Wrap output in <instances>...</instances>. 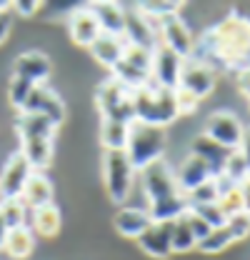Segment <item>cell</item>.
Returning <instances> with one entry per match:
<instances>
[{
  "label": "cell",
  "instance_id": "12",
  "mask_svg": "<svg viewBox=\"0 0 250 260\" xmlns=\"http://www.w3.org/2000/svg\"><path fill=\"white\" fill-rule=\"evenodd\" d=\"M33 175L30 162L25 160L20 153H13L5 168L0 170V198L3 200H20L23 188L28 183V178Z\"/></svg>",
  "mask_w": 250,
  "mask_h": 260
},
{
  "label": "cell",
  "instance_id": "13",
  "mask_svg": "<svg viewBox=\"0 0 250 260\" xmlns=\"http://www.w3.org/2000/svg\"><path fill=\"white\" fill-rule=\"evenodd\" d=\"M20 113H33V115H43L48 118L53 125H60L65 120V103L60 100V95L48 88V85H35L30 98L25 103V108Z\"/></svg>",
  "mask_w": 250,
  "mask_h": 260
},
{
  "label": "cell",
  "instance_id": "9",
  "mask_svg": "<svg viewBox=\"0 0 250 260\" xmlns=\"http://www.w3.org/2000/svg\"><path fill=\"white\" fill-rule=\"evenodd\" d=\"M243 130H245V125L230 110H215V113H210L208 115V123H205V135L210 140H215L218 145L228 148V150H238V145L243 140Z\"/></svg>",
  "mask_w": 250,
  "mask_h": 260
},
{
  "label": "cell",
  "instance_id": "6",
  "mask_svg": "<svg viewBox=\"0 0 250 260\" xmlns=\"http://www.w3.org/2000/svg\"><path fill=\"white\" fill-rule=\"evenodd\" d=\"M140 183H143V193L148 198V203H158V200H168L175 195H183L178 188V178H175V168L165 158L150 162L148 168L138 170Z\"/></svg>",
  "mask_w": 250,
  "mask_h": 260
},
{
  "label": "cell",
  "instance_id": "40",
  "mask_svg": "<svg viewBox=\"0 0 250 260\" xmlns=\"http://www.w3.org/2000/svg\"><path fill=\"white\" fill-rule=\"evenodd\" d=\"M175 103H178V113L180 115H188V113H195L198 110V98L185 93V90H180V88H175Z\"/></svg>",
  "mask_w": 250,
  "mask_h": 260
},
{
  "label": "cell",
  "instance_id": "18",
  "mask_svg": "<svg viewBox=\"0 0 250 260\" xmlns=\"http://www.w3.org/2000/svg\"><path fill=\"white\" fill-rule=\"evenodd\" d=\"M175 178H178V188H180V193L188 195V193H193L195 188H200L203 183H208L210 178H215V175L210 173V168L200 160L198 155L190 153L185 160L180 162V168L175 170Z\"/></svg>",
  "mask_w": 250,
  "mask_h": 260
},
{
  "label": "cell",
  "instance_id": "25",
  "mask_svg": "<svg viewBox=\"0 0 250 260\" xmlns=\"http://www.w3.org/2000/svg\"><path fill=\"white\" fill-rule=\"evenodd\" d=\"M55 130H58V125H53L43 115L18 113V118H15V133H18V138H55Z\"/></svg>",
  "mask_w": 250,
  "mask_h": 260
},
{
  "label": "cell",
  "instance_id": "11",
  "mask_svg": "<svg viewBox=\"0 0 250 260\" xmlns=\"http://www.w3.org/2000/svg\"><path fill=\"white\" fill-rule=\"evenodd\" d=\"M178 88L190 93V95H195L198 100H203L205 95H210L213 88H215V70L208 63L198 60V58H188L183 63V70H180Z\"/></svg>",
  "mask_w": 250,
  "mask_h": 260
},
{
  "label": "cell",
  "instance_id": "3",
  "mask_svg": "<svg viewBox=\"0 0 250 260\" xmlns=\"http://www.w3.org/2000/svg\"><path fill=\"white\" fill-rule=\"evenodd\" d=\"M168 148V130L145 125V123H130L128 128V143H125V155L135 170L148 168L150 162L160 160Z\"/></svg>",
  "mask_w": 250,
  "mask_h": 260
},
{
  "label": "cell",
  "instance_id": "23",
  "mask_svg": "<svg viewBox=\"0 0 250 260\" xmlns=\"http://www.w3.org/2000/svg\"><path fill=\"white\" fill-rule=\"evenodd\" d=\"M60 210L53 203L30 210V218H28V228L33 230V235H40V238H55L60 233Z\"/></svg>",
  "mask_w": 250,
  "mask_h": 260
},
{
  "label": "cell",
  "instance_id": "43",
  "mask_svg": "<svg viewBox=\"0 0 250 260\" xmlns=\"http://www.w3.org/2000/svg\"><path fill=\"white\" fill-rule=\"evenodd\" d=\"M238 153L243 155V160H245L248 173H250V125L243 130V140H240V145H238Z\"/></svg>",
  "mask_w": 250,
  "mask_h": 260
},
{
  "label": "cell",
  "instance_id": "29",
  "mask_svg": "<svg viewBox=\"0 0 250 260\" xmlns=\"http://www.w3.org/2000/svg\"><path fill=\"white\" fill-rule=\"evenodd\" d=\"M0 213H3V218H5V225H8V230H15V228H28L30 210L23 205V200H3V203H0Z\"/></svg>",
  "mask_w": 250,
  "mask_h": 260
},
{
  "label": "cell",
  "instance_id": "15",
  "mask_svg": "<svg viewBox=\"0 0 250 260\" xmlns=\"http://www.w3.org/2000/svg\"><path fill=\"white\" fill-rule=\"evenodd\" d=\"M68 32H70V40L75 45H83V48H90L98 35H100V25H98V18L93 15L90 5H80V8H73L70 18H68Z\"/></svg>",
  "mask_w": 250,
  "mask_h": 260
},
{
  "label": "cell",
  "instance_id": "31",
  "mask_svg": "<svg viewBox=\"0 0 250 260\" xmlns=\"http://www.w3.org/2000/svg\"><path fill=\"white\" fill-rule=\"evenodd\" d=\"M33 83L28 80H23V78H10V83H8V100H10V105L13 108H18V110H23L25 108V103H28V98L33 93Z\"/></svg>",
  "mask_w": 250,
  "mask_h": 260
},
{
  "label": "cell",
  "instance_id": "37",
  "mask_svg": "<svg viewBox=\"0 0 250 260\" xmlns=\"http://www.w3.org/2000/svg\"><path fill=\"white\" fill-rule=\"evenodd\" d=\"M193 213H198L208 225L213 228H220V225H225V215H223V210L218 208V203H208V205H188Z\"/></svg>",
  "mask_w": 250,
  "mask_h": 260
},
{
  "label": "cell",
  "instance_id": "5",
  "mask_svg": "<svg viewBox=\"0 0 250 260\" xmlns=\"http://www.w3.org/2000/svg\"><path fill=\"white\" fill-rule=\"evenodd\" d=\"M135 175H138V170L130 165L123 150L103 155V180H105L108 198L113 203L120 205V203L128 200V195L133 190V183H135Z\"/></svg>",
  "mask_w": 250,
  "mask_h": 260
},
{
  "label": "cell",
  "instance_id": "21",
  "mask_svg": "<svg viewBox=\"0 0 250 260\" xmlns=\"http://www.w3.org/2000/svg\"><path fill=\"white\" fill-rule=\"evenodd\" d=\"M23 205L28 210H35V208H43V205H50L53 203V183L45 173H38L33 170V175L28 178L25 188H23V195H20Z\"/></svg>",
  "mask_w": 250,
  "mask_h": 260
},
{
  "label": "cell",
  "instance_id": "2",
  "mask_svg": "<svg viewBox=\"0 0 250 260\" xmlns=\"http://www.w3.org/2000/svg\"><path fill=\"white\" fill-rule=\"evenodd\" d=\"M133 108H135V120L155 128H168L180 113L175 103V90L160 88L153 80H148L143 88L133 90Z\"/></svg>",
  "mask_w": 250,
  "mask_h": 260
},
{
  "label": "cell",
  "instance_id": "22",
  "mask_svg": "<svg viewBox=\"0 0 250 260\" xmlns=\"http://www.w3.org/2000/svg\"><path fill=\"white\" fill-rule=\"evenodd\" d=\"M53 140L55 138H20V155L30 162L33 170L43 173L53 160Z\"/></svg>",
  "mask_w": 250,
  "mask_h": 260
},
{
  "label": "cell",
  "instance_id": "41",
  "mask_svg": "<svg viewBox=\"0 0 250 260\" xmlns=\"http://www.w3.org/2000/svg\"><path fill=\"white\" fill-rule=\"evenodd\" d=\"M10 10H15V13L23 15V18H30V15H35V13L40 10V3H38V0H15V3L10 5Z\"/></svg>",
  "mask_w": 250,
  "mask_h": 260
},
{
  "label": "cell",
  "instance_id": "10",
  "mask_svg": "<svg viewBox=\"0 0 250 260\" xmlns=\"http://www.w3.org/2000/svg\"><path fill=\"white\" fill-rule=\"evenodd\" d=\"M183 58L178 53H173L170 48L160 45L153 50L150 55V80L160 85V88H168V90H175L178 83H180V70H183Z\"/></svg>",
  "mask_w": 250,
  "mask_h": 260
},
{
  "label": "cell",
  "instance_id": "39",
  "mask_svg": "<svg viewBox=\"0 0 250 260\" xmlns=\"http://www.w3.org/2000/svg\"><path fill=\"white\" fill-rule=\"evenodd\" d=\"M185 220H188V225H190V230H193V235H195V240H198V243H200V240H205V238L210 235V230H213V228L208 225L198 213H193L190 208L185 210Z\"/></svg>",
  "mask_w": 250,
  "mask_h": 260
},
{
  "label": "cell",
  "instance_id": "45",
  "mask_svg": "<svg viewBox=\"0 0 250 260\" xmlns=\"http://www.w3.org/2000/svg\"><path fill=\"white\" fill-rule=\"evenodd\" d=\"M8 32H10V15L8 13H0V43L8 38Z\"/></svg>",
  "mask_w": 250,
  "mask_h": 260
},
{
  "label": "cell",
  "instance_id": "26",
  "mask_svg": "<svg viewBox=\"0 0 250 260\" xmlns=\"http://www.w3.org/2000/svg\"><path fill=\"white\" fill-rule=\"evenodd\" d=\"M148 215L153 223H163V220H178L188 210V198L185 195H175L168 200H158V203H148L145 205Z\"/></svg>",
  "mask_w": 250,
  "mask_h": 260
},
{
  "label": "cell",
  "instance_id": "4",
  "mask_svg": "<svg viewBox=\"0 0 250 260\" xmlns=\"http://www.w3.org/2000/svg\"><path fill=\"white\" fill-rule=\"evenodd\" d=\"M95 103L103 115V120H118V123H135V108H133V90L123 88L118 80L108 78L98 85Z\"/></svg>",
  "mask_w": 250,
  "mask_h": 260
},
{
  "label": "cell",
  "instance_id": "16",
  "mask_svg": "<svg viewBox=\"0 0 250 260\" xmlns=\"http://www.w3.org/2000/svg\"><path fill=\"white\" fill-rule=\"evenodd\" d=\"M13 75L28 80L33 85H45V80L50 78V58L38 50L20 53L13 63Z\"/></svg>",
  "mask_w": 250,
  "mask_h": 260
},
{
  "label": "cell",
  "instance_id": "19",
  "mask_svg": "<svg viewBox=\"0 0 250 260\" xmlns=\"http://www.w3.org/2000/svg\"><path fill=\"white\" fill-rule=\"evenodd\" d=\"M190 153H193V155H198L200 160L205 162V165L210 168V173H213V175H220V173H223V168H225V162H228V155H230L233 150L223 148V145H218L215 140H210L205 133H200V135L193 140Z\"/></svg>",
  "mask_w": 250,
  "mask_h": 260
},
{
  "label": "cell",
  "instance_id": "46",
  "mask_svg": "<svg viewBox=\"0 0 250 260\" xmlns=\"http://www.w3.org/2000/svg\"><path fill=\"white\" fill-rule=\"evenodd\" d=\"M8 225H5V218H3V213H0V250H3V243H5V238H8Z\"/></svg>",
  "mask_w": 250,
  "mask_h": 260
},
{
  "label": "cell",
  "instance_id": "28",
  "mask_svg": "<svg viewBox=\"0 0 250 260\" xmlns=\"http://www.w3.org/2000/svg\"><path fill=\"white\" fill-rule=\"evenodd\" d=\"M128 128H130V125L118 123V120H100V143H103L105 153L125 150V143H128Z\"/></svg>",
  "mask_w": 250,
  "mask_h": 260
},
{
  "label": "cell",
  "instance_id": "36",
  "mask_svg": "<svg viewBox=\"0 0 250 260\" xmlns=\"http://www.w3.org/2000/svg\"><path fill=\"white\" fill-rule=\"evenodd\" d=\"M225 230L230 233L233 243H238V240L248 238V235H250V215H248V213H238V215H230V218L225 220Z\"/></svg>",
  "mask_w": 250,
  "mask_h": 260
},
{
  "label": "cell",
  "instance_id": "14",
  "mask_svg": "<svg viewBox=\"0 0 250 260\" xmlns=\"http://www.w3.org/2000/svg\"><path fill=\"white\" fill-rule=\"evenodd\" d=\"M173 223H175V220L150 223V228L138 238L140 250L155 260L170 258V255H173Z\"/></svg>",
  "mask_w": 250,
  "mask_h": 260
},
{
  "label": "cell",
  "instance_id": "24",
  "mask_svg": "<svg viewBox=\"0 0 250 260\" xmlns=\"http://www.w3.org/2000/svg\"><path fill=\"white\" fill-rule=\"evenodd\" d=\"M90 10L98 18L100 30L108 35H123L125 28V8L118 3H90Z\"/></svg>",
  "mask_w": 250,
  "mask_h": 260
},
{
  "label": "cell",
  "instance_id": "35",
  "mask_svg": "<svg viewBox=\"0 0 250 260\" xmlns=\"http://www.w3.org/2000/svg\"><path fill=\"white\" fill-rule=\"evenodd\" d=\"M138 8L155 23L168 18V15H178L180 13V3H138Z\"/></svg>",
  "mask_w": 250,
  "mask_h": 260
},
{
  "label": "cell",
  "instance_id": "17",
  "mask_svg": "<svg viewBox=\"0 0 250 260\" xmlns=\"http://www.w3.org/2000/svg\"><path fill=\"white\" fill-rule=\"evenodd\" d=\"M113 223H115V230L123 235V238H140L148 228H150V215H148V210L145 208H140V205H123L118 213H115V218H113Z\"/></svg>",
  "mask_w": 250,
  "mask_h": 260
},
{
  "label": "cell",
  "instance_id": "8",
  "mask_svg": "<svg viewBox=\"0 0 250 260\" xmlns=\"http://www.w3.org/2000/svg\"><path fill=\"white\" fill-rule=\"evenodd\" d=\"M123 38L128 45L143 48V50H155L158 48V23L150 20L138 5L125 8V28Z\"/></svg>",
  "mask_w": 250,
  "mask_h": 260
},
{
  "label": "cell",
  "instance_id": "32",
  "mask_svg": "<svg viewBox=\"0 0 250 260\" xmlns=\"http://www.w3.org/2000/svg\"><path fill=\"white\" fill-rule=\"evenodd\" d=\"M230 243H233L230 233L225 230V225H220V228H215V230H210V235H208L205 240L198 243V250H200V253H220V250H225Z\"/></svg>",
  "mask_w": 250,
  "mask_h": 260
},
{
  "label": "cell",
  "instance_id": "1",
  "mask_svg": "<svg viewBox=\"0 0 250 260\" xmlns=\"http://www.w3.org/2000/svg\"><path fill=\"white\" fill-rule=\"evenodd\" d=\"M193 58L208 63L213 70L223 63L228 70H243L250 65V18L240 13H230L225 20L203 32L200 43H195Z\"/></svg>",
  "mask_w": 250,
  "mask_h": 260
},
{
  "label": "cell",
  "instance_id": "33",
  "mask_svg": "<svg viewBox=\"0 0 250 260\" xmlns=\"http://www.w3.org/2000/svg\"><path fill=\"white\" fill-rule=\"evenodd\" d=\"M220 175H225L228 180H233L235 185L238 183H243L245 178H248V165H245V160H243V155L238 153V150H233L230 155H228V162H225V168H223V173Z\"/></svg>",
  "mask_w": 250,
  "mask_h": 260
},
{
  "label": "cell",
  "instance_id": "34",
  "mask_svg": "<svg viewBox=\"0 0 250 260\" xmlns=\"http://www.w3.org/2000/svg\"><path fill=\"white\" fill-rule=\"evenodd\" d=\"M188 205H208V203H218V185H215V178H210L208 183H203L200 188H195L193 193H188Z\"/></svg>",
  "mask_w": 250,
  "mask_h": 260
},
{
  "label": "cell",
  "instance_id": "38",
  "mask_svg": "<svg viewBox=\"0 0 250 260\" xmlns=\"http://www.w3.org/2000/svg\"><path fill=\"white\" fill-rule=\"evenodd\" d=\"M218 208L223 210L225 220H228L230 215H238V213H243V200H240L238 188H233V190H228V193L220 195V198H218Z\"/></svg>",
  "mask_w": 250,
  "mask_h": 260
},
{
  "label": "cell",
  "instance_id": "30",
  "mask_svg": "<svg viewBox=\"0 0 250 260\" xmlns=\"http://www.w3.org/2000/svg\"><path fill=\"white\" fill-rule=\"evenodd\" d=\"M198 248V240L193 235V230L188 225L185 220V213L173 223V253H190Z\"/></svg>",
  "mask_w": 250,
  "mask_h": 260
},
{
  "label": "cell",
  "instance_id": "42",
  "mask_svg": "<svg viewBox=\"0 0 250 260\" xmlns=\"http://www.w3.org/2000/svg\"><path fill=\"white\" fill-rule=\"evenodd\" d=\"M235 80H238V88H240V93L248 98V103H250V65L235 73Z\"/></svg>",
  "mask_w": 250,
  "mask_h": 260
},
{
  "label": "cell",
  "instance_id": "20",
  "mask_svg": "<svg viewBox=\"0 0 250 260\" xmlns=\"http://www.w3.org/2000/svg\"><path fill=\"white\" fill-rule=\"evenodd\" d=\"M125 48H128V43H125L123 35H108V32H100L98 40H95L88 50H90V55H93L100 65H105L108 70H113L115 65L120 63Z\"/></svg>",
  "mask_w": 250,
  "mask_h": 260
},
{
  "label": "cell",
  "instance_id": "7",
  "mask_svg": "<svg viewBox=\"0 0 250 260\" xmlns=\"http://www.w3.org/2000/svg\"><path fill=\"white\" fill-rule=\"evenodd\" d=\"M158 43L170 48L173 53H178L183 60L193 58V53H195V38H193L190 28L183 23L180 13L158 20Z\"/></svg>",
  "mask_w": 250,
  "mask_h": 260
},
{
  "label": "cell",
  "instance_id": "44",
  "mask_svg": "<svg viewBox=\"0 0 250 260\" xmlns=\"http://www.w3.org/2000/svg\"><path fill=\"white\" fill-rule=\"evenodd\" d=\"M238 193H240V200H243V213L250 215V175L243 183H238Z\"/></svg>",
  "mask_w": 250,
  "mask_h": 260
},
{
  "label": "cell",
  "instance_id": "27",
  "mask_svg": "<svg viewBox=\"0 0 250 260\" xmlns=\"http://www.w3.org/2000/svg\"><path fill=\"white\" fill-rule=\"evenodd\" d=\"M35 248V235H33L30 228H15L8 233L5 243H3V250L10 255L13 260H25Z\"/></svg>",
  "mask_w": 250,
  "mask_h": 260
}]
</instances>
